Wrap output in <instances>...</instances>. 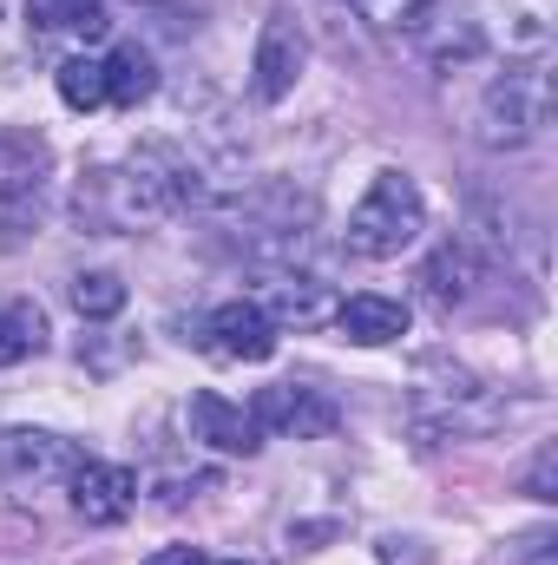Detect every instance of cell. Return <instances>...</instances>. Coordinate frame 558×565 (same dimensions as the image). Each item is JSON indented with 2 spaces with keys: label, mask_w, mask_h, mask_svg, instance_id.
<instances>
[{
  "label": "cell",
  "mask_w": 558,
  "mask_h": 565,
  "mask_svg": "<svg viewBox=\"0 0 558 565\" xmlns=\"http://www.w3.org/2000/svg\"><path fill=\"white\" fill-rule=\"evenodd\" d=\"M197 191L204 184H197L191 151L171 139H151L132 158L99 164V171L79 178V217L93 231H144V224H164L184 204H197Z\"/></svg>",
  "instance_id": "obj_1"
},
{
  "label": "cell",
  "mask_w": 558,
  "mask_h": 565,
  "mask_svg": "<svg viewBox=\"0 0 558 565\" xmlns=\"http://www.w3.org/2000/svg\"><path fill=\"white\" fill-rule=\"evenodd\" d=\"M552 126V66L533 53V60H513L506 73H493V86L480 93V113H473V139L486 151H526Z\"/></svg>",
  "instance_id": "obj_2"
},
{
  "label": "cell",
  "mask_w": 558,
  "mask_h": 565,
  "mask_svg": "<svg viewBox=\"0 0 558 565\" xmlns=\"http://www.w3.org/2000/svg\"><path fill=\"white\" fill-rule=\"evenodd\" d=\"M420 231H427V198H420V184L408 171H375L368 191H362L355 211H348L342 244H348L355 257H368V264H388V257L415 250Z\"/></svg>",
  "instance_id": "obj_3"
},
{
  "label": "cell",
  "mask_w": 558,
  "mask_h": 565,
  "mask_svg": "<svg viewBox=\"0 0 558 565\" xmlns=\"http://www.w3.org/2000/svg\"><path fill=\"white\" fill-rule=\"evenodd\" d=\"M46 171H53V151H46L40 132H26V126H0V224H26V217H40Z\"/></svg>",
  "instance_id": "obj_4"
},
{
  "label": "cell",
  "mask_w": 558,
  "mask_h": 565,
  "mask_svg": "<svg viewBox=\"0 0 558 565\" xmlns=\"http://www.w3.org/2000/svg\"><path fill=\"white\" fill-rule=\"evenodd\" d=\"M302 66H309L302 26H296L289 13H270L264 33H257V53H250V99H257V106H282V99L296 93Z\"/></svg>",
  "instance_id": "obj_5"
},
{
  "label": "cell",
  "mask_w": 558,
  "mask_h": 565,
  "mask_svg": "<svg viewBox=\"0 0 558 565\" xmlns=\"http://www.w3.org/2000/svg\"><path fill=\"white\" fill-rule=\"evenodd\" d=\"M66 487H73V513H79L86 526H119V520H132V507H139V473L119 467V460L79 454L73 473H66Z\"/></svg>",
  "instance_id": "obj_6"
},
{
  "label": "cell",
  "mask_w": 558,
  "mask_h": 565,
  "mask_svg": "<svg viewBox=\"0 0 558 565\" xmlns=\"http://www.w3.org/2000/svg\"><path fill=\"white\" fill-rule=\"evenodd\" d=\"M257 302H264V316L277 329H322V322H335V282L322 270H277V277H264Z\"/></svg>",
  "instance_id": "obj_7"
},
{
  "label": "cell",
  "mask_w": 558,
  "mask_h": 565,
  "mask_svg": "<svg viewBox=\"0 0 558 565\" xmlns=\"http://www.w3.org/2000/svg\"><path fill=\"white\" fill-rule=\"evenodd\" d=\"M204 335H211V349H217L224 362H270L282 329L264 316L257 296H230V302H217V309L204 316Z\"/></svg>",
  "instance_id": "obj_8"
},
{
  "label": "cell",
  "mask_w": 558,
  "mask_h": 565,
  "mask_svg": "<svg viewBox=\"0 0 558 565\" xmlns=\"http://www.w3.org/2000/svg\"><path fill=\"white\" fill-rule=\"evenodd\" d=\"M73 460H79V447L46 434V427H7L0 434V473L13 487H53L73 473Z\"/></svg>",
  "instance_id": "obj_9"
},
{
  "label": "cell",
  "mask_w": 558,
  "mask_h": 565,
  "mask_svg": "<svg viewBox=\"0 0 558 565\" xmlns=\"http://www.w3.org/2000/svg\"><path fill=\"white\" fill-rule=\"evenodd\" d=\"M250 415H257V427H264V434L322 440V434L335 427V402H329L322 388H302V382H270V388H257Z\"/></svg>",
  "instance_id": "obj_10"
},
{
  "label": "cell",
  "mask_w": 558,
  "mask_h": 565,
  "mask_svg": "<svg viewBox=\"0 0 558 565\" xmlns=\"http://www.w3.org/2000/svg\"><path fill=\"white\" fill-rule=\"evenodd\" d=\"M26 33H33V46L66 40L73 53H86L112 33V7L106 0H26Z\"/></svg>",
  "instance_id": "obj_11"
},
{
  "label": "cell",
  "mask_w": 558,
  "mask_h": 565,
  "mask_svg": "<svg viewBox=\"0 0 558 565\" xmlns=\"http://www.w3.org/2000/svg\"><path fill=\"white\" fill-rule=\"evenodd\" d=\"M191 434H197L204 447H217V454H257V447H264L257 415H250L244 402L211 395V388H197V395H191Z\"/></svg>",
  "instance_id": "obj_12"
},
{
  "label": "cell",
  "mask_w": 558,
  "mask_h": 565,
  "mask_svg": "<svg viewBox=\"0 0 558 565\" xmlns=\"http://www.w3.org/2000/svg\"><path fill=\"white\" fill-rule=\"evenodd\" d=\"M335 329L362 349H382V342H401L408 335V302L401 296H382V289H355L335 302Z\"/></svg>",
  "instance_id": "obj_13"
},
{
  "label": "cell",
  "mask_w": 558,
  "mask_h": 565,
  "mask_svg": "<svg viewBox=\"0 0 558 565\" xmlns=\"http://www.w3.org/2000/svg\"><path fill=\"white\" fill-rule=\"evenodd\" d=\"M99 66H106V106H119V113H139L158 93V60L139 40H119L112 53H99Z\"/></svg>",
  "instance_id": "obj_14"
},
{
  "label": "cell",
  "mask_w": 558,
  "mask_h": 565,
  "mask_svg": "<svg viewBox=\"0 0 558 565\" xmlns=\"http://www.w3.org/2000/svg\"><path fill=\"white\" fill-rule=\"evenodd\" d=\"M362 7V20L382 33V40H395L401 53H420V40L433 33V20L447 13V0H355Z\"/></svg>",
  "instance_id": "obj_15"
},
{
  "label": "cell",
  "mask_w": 558,
  "mask_h": 565,
  "mask_svg": "<svg viewBox=\"0 0 558 565\" xmlns=\"http://www.w3.org/2000/svg\"><path fill=\"white\" fill-rule=\"evenodd\" d=\"M420 289H427L433 309H460L473 296V250L466 244H440L427 257V270H420Z\"/></svg>",
  "instance_id": "obj_16"
},
{
  "label": "cell",
  "mask_w": 558,
  "mask_h": 565,
  "mask_svg": "<svg viewBox=\"0 0 558 565\" xmlns=\"http://www.w3.org/2000/svg\"><path fill=\"white\" fill-rule=\"evenodd\" d=\"M53 86H60V99L73 113H99L106 106V66H99V53H66L53 66Z\"/></svg>",
  "instance_id": "obj_17"
},
{
  "label": "cell",
  "mask_w": 558,
  "mask_h": 565,
  "mask_svg": "<svg viewBox=\"0 0 558 565\" xmlns=\"http://www.w3.org/2000/svg\"><path fill=\"white\" fill-rule=\"evenodd\" d=\"M46 349V316H40V302H7L0 309V369H13V362H26V355H40Z\"/></svg>",
  "instance_id": "obj_18"
},
{
  "label": "cell",
  "mask_w": 558,
  "mask_h": 565,
  "mask_svg": "<svg viewBox=\"0 0 558 565\" xmlns=\"http://www.w3.org/2000/svg\"><path fill=\"white\" fill-rule=\"evenodd\" d=\"M73 309L86 322H106V316L126 309V282L112 277V270H86V277H73Z\"/></svg>",
  "instance_id": "obj_19"
},
{
  "label": "cell",
  "mask_w": 558,
  "mask_h": 565,
  "mask_svg": "<svg viewBox=\"0 0 558 565\" xmlns=\"http://www.w3.org/2000/svg\"><path fill=\"white\" fill-rule=\"evenodd\" d=\"M526 493H533V500H546V507L558 500V447H552V440H546V447L533 454V473H526Z\"/></svg>",
  "instance_id": "obj_20"
},
{
  "label": "cell",
  "mask_w": 558,
  "mask_h": 565,
  "mask_svg": "<svg viewBox=\"0 0 558 565\" xmlns=\"http://www.w3.org/2000/svg\"><path fill=\"white\" fill-rule=\"evenodd\" d=\"M519 565H552V533H526L519 540Z\"/></svg>",
  "instance_id": "obj_21"
},
{
  "label": "cell",
  "mask_w": 558,
  "mask_h": 565,
  "mask_svg": "<svg viewBox=\"0 0 558 565\" xmlns=\"http://www.w3.org/2000/svg\"><path fill=\"white\" fill-rule=\"evenodd\" d=\"M151 565H211V559H204L197 546H171V553H158Z\"/></svg>",
  "instance_id": "obj_22"
},
{
  "label": "cell",
  "mask_w": 558,
  "mask_h": 565,
  "mask_svg": "<svg viewBox=\"0 0 558 565\" xmlns=\"http://www.w3.org/2000/svg\"><path fill=\"white\" fill-rule=\"evenodd\" d=\"M217 565H244V559H217Z\"/></svg>",
  "instance_id": "obj_23"
}]
</instances>
